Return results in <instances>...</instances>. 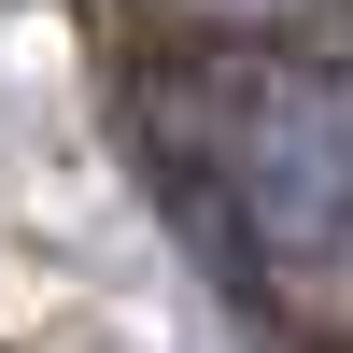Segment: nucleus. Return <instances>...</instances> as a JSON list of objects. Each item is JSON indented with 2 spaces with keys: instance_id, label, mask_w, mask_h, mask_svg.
Instances as JSON below:
<instances>
[{
  "instance_id": "2",
  "label": "nucleus",
  "mask_w": 353,
  "mask_h": 353,
  "mask_svg": "<svg viewBox=\"0 0 353 353\" xmlns=\"http://www.w3.org/2000/svg\"><path fill=\"white\" fill-rule=\"evenodd\" d=\"M184 14H212V28H269V14H297V0H184Z\"/></svg>"
},
{
  "instance_id": "1",
  "label": "nucleus",
  "mask_w": 353,
  "mask_h": 353,
  "mask_svg": "<svg viewBox=\"0 0 353 353\" xmlns=\"http://www.w3.org/2000/svg\"><path fill=\"white\" fill-rule=\"evenodd\" d=\"M241 198L269 212V241L339 254V226H353V99H339V85H283V99L254 113V141H241Z\"/></svg>"
}]
</instances>
